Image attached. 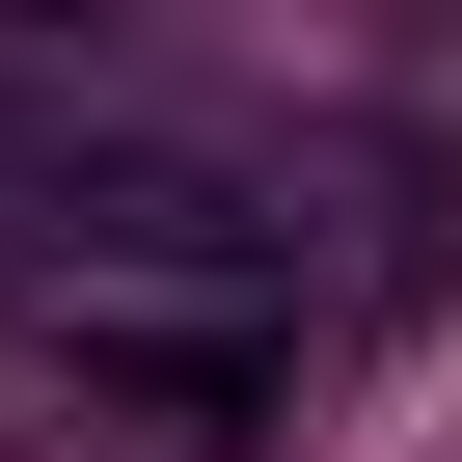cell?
<instances>
[{
  "label": "cell",
  "mask_w": 462,
  "mask_h": 462,
  "mask_svg": "<svg viewBox=\"0 0 462 462\" xmlns=\"http://www.w3.org/2000/svg\"><path fill=\"white\" fill-rule=\"evenodd\" d=\"M300 381V245L217 163L0 190V462H245Z\"/></svg>",
  "instance_id": "6da1fadb"
}]
</instances>
